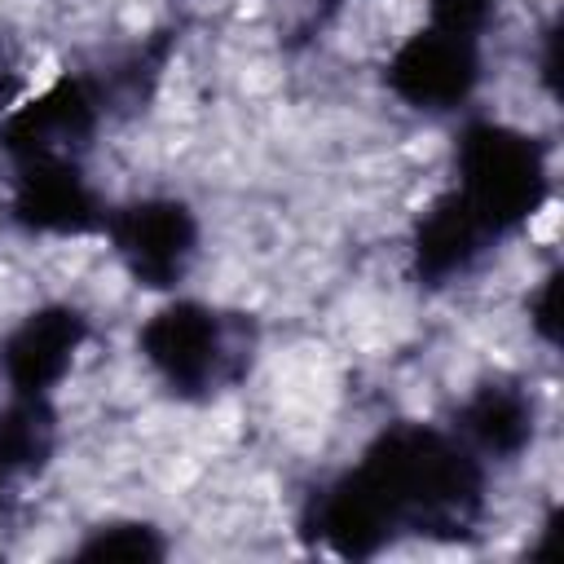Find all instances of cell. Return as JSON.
I'll list each match as a JSON object with an SVG mask.
<instances>
[{
	"instance_id": "1",
	"label": "cell",
	"mask_w": 564,
	"mask_h": 564,
	"mask_svg": "<svg viewBox=\"0 0 564 564\" xmlns=\"http://www.w3.org/2000/svg\"><path fill=\"white\" fill-rule=\"evenodd\" d=\"M546 189V167L538 145L507 123H471L458 141V185L454 194L489 229H516L538 216Z\"/></svg>"
},
{
	"instance_id": "2",
	"label": "cell",
	"mask_w": 564,
	"mask_h": 564,
	"mask_svg": "<svg viewBox=\"0 0 564 564\" xmlns=\"http://www.w3.org/2000/svg\"><path fill=\"white\" fill-rule=\"evenodd\" d=\"M145 366L172 388V392H212L229 361L234 339L216 308L198 300H172L163 304L137 335Z\"/></svg>"
},
{
	"instance_id": "3",
	"label": "cell",
	"mask_w": 564,
	"mask_h": 564,
	"mask_svg": "<svg viewBox=\"0 0 564 564\" xmlns=\"http://www.w3.org/2000/svg\"><path fill=\"white\" fill-rule=\"evenodd\" d=\"M115 242L119 264L154 291L176 286L198 256V220L176 198H137L101 225Z\"/></svg>"
},
{
	"instance_id": "4",
	"label": "cell",
	"mask_w": 564,
	"mask_h": 564,
	"mask_svg": "<svg viewBox=\"0 0 564 564\" xmlns=\"http://www.w3.org/2000/svg\"><path fill=\"white\" fill-rule=\"evenodd\" d=\"M480 79V44L423 26L388 53V88L414 110H458Z\"/></svg>"
},
{
	"instance_id": "5",
	"label": "cell",
	"mask_w": 564,
	"mask_h": 564,
	"mask_svg": "<svg viewBox=\"0 0 564 564\" xmlns=\"http://www.w3.org/2000/svg\"><path fill=\"white\" fill-rule=\"evenodd\" d=\"M84 317L75 308L48 304L26 313L4 348H0V379L9 383V397H53L62 379L70 375L79 348H84Z\"/></svg>"
},
{
	"instance_id": "6",
	"label": "cell",
	"mask_w": 564,
	"mask_h": 564,
	"mask_svg": "<svg viewBox=\"0 0 564 564\" xmlns=\"http://www.w3.org/2000/svg\"><path fill=\"white\" fill-rule=\"evenodd\" d=\"M9 212L31 234H88L106 225L79 159H22L13 172Z\"/></svg>"
},
{
	"instance_id": "7",
	"label": "cell",
	"mask_w": 564,
	"mask_h": 564,
	"mask_svg": "<svg viewBox=\"0 0 564 564\" xmlns=\"http://www.w3.org/2000/svg\"><path fill=\"white\" fill-rule=\"evenodd\" d=\"M489 238V229L467 212V203L449 189L441 194L423 216H419V229H414V260H419V273L432 278V282H449L454 273H467L471 260L480 256V242Z\"/></svg>"
},
{
	"instance_id": "8",
	"label": "cell",
	"mask_w": 564,
	"mask_h": 564,
	"mask_svg": "<svg viewBox=\"0 0 564 564\" xmlns=\"http://www.w3.org/2000/svg\"><path fill=\"white\" fill-rule=\"evenodd\" d=\"M53 458V410L44 397H9L0 410V502L40 480Z\"/></svg>"
},
{
	"instance_id": "9",
	"label": "cell",
	"mask_w": 564,
	"mask_h": 564,
	"mask_svg": "<svg viewBox=\"0 0 564 564\" xmlns=\"http://www.w3.org/2000/svg\"><path fill=\"white\" fill-rule=\"evenodd\" d=\"M463 445L476 454V458H494V454H502V458H511L516 449H524L529 445V432H533V410H529V401L520 397V392H511V388H502V383H494V388H480L471 401H467V410H463Z\"/></svg>"
},
{
	"instance_id": "10",
	"label": "cell",
	"mask_w": 564,
	"mask_h": 564,
	"mask_svg": "<svg viewBox=\"0 0 564 564\" xmlns=\"http://www.w3.org/2000/svg\"><path fill=\"white\" fill-rule=\"evenodd\" d=\"M494 13H498V0H427V26L449 31L458 40H476V44L494 22Z\"/></svg>"
},
{
	"instance_id": "11",
	"label": "cell",
	"mask_w": 564,
	"mask_h": 564,
	"mask_svg": "<svg viewBox=\"0 0 564 564\" xmlns=\"http://www.w3.org/2000/svg\"><path fill=\"white\" fill-rule=\"evenodd\" d=\"M35 88H40V84H35V75H31V62H26L18 48L0 44V123H4Z\"/></svg>"
}]
</instances>
